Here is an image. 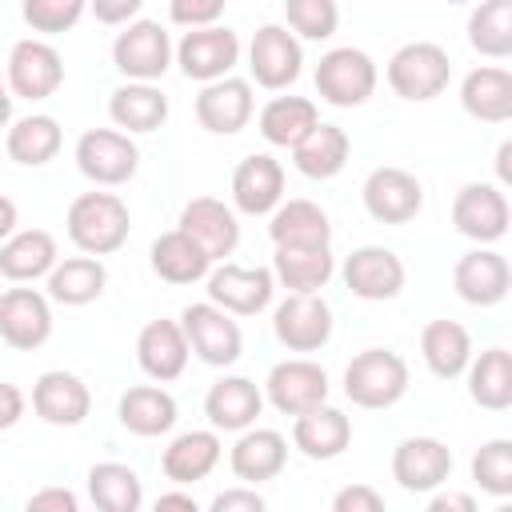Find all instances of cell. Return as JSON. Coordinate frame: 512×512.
Listing matches in <instances>:
<instances>
[{"label": "cell", "instance_id": "1", "mask_svg": "<svg viewBox=\"0 0 512 512\" xmlns=\"http://www.w3.org/2000/svg\"><path fill=\"white\" fill-rule=\"evenodd\" d=\"M64 228H68V240L80 252L112 256V252L124 248V240L132 232V216H128V204L116 192H80L68 204Z\"/></svg>", "mask_w": 512, "mask_h": 512}, {"label": "cell", "instance_id": "2", "mask_svg": "<svg viewBox=\"0 0 512 512\" xmlns=\"http://www.w3.org/2000/svg\"><path fill=\"white\" fill-rule=\"evenodd\" d=\"M408 392V364L392 348H364L344 368V396L356 408H392Z\"/></svg>", "mask_w": 512, "mask_h": 512}, {"label": "cell", "instance_id": "3", "mask_svg": "<svg viewBox=\"0 0 512 512\" xmlns=\"http://www.w3.org/2000/svg\"><path fill=\"white\" fill-rule=\"evenodd\" d=\"M384 76H388V88H392L400 100H420V104H424V100H436V96L448 88V80H452V60H448V52H444L440 44H432V40H412V44H404V48L392 52Z\"/></svg>", "mask_w": 512, "mask_h": 512}, {"label": "cell", "instance_id": "4", "mask_svg": "<svg viewBox=\"0 0 512 512\" xmlns=\"http://www.w3.org/2000/svg\"><path fill=\"white\" fill-rule=\"evenodd\" d=\"M316 92L332 108H360L376 92V60L364 48H332L316 64Z\"/></svg>", "mask_w": 512, "mask_h": 512}, {"label": "cell", "instance_id": "5", "mask_svg": "<svg viewBox=\"0 0 512 512\" xmlns=\"http://www.w3.org/2000/svg\"><path fill=\"white\" fill-rule=\"evenodd\" d=\"M180 328H184V340L192 348L196 360H204L208 368H228L240 360L244 352V332L240 324L232 320V312L216 308L212 300L204 304H188L180 312Z\"/></svg>", "mask_w": 512, "mask_h": 512}, {"label": "cell", "instance_id": "6", "mask_svg": "<svg viewBox=\"0 0 512 512\" xmlns=\"http://www.w3.org/2000/svg\"><path fill=\"white\" fill-rule=\"evenodd\" d=\"M332 308L320 292H288L272 312V332L288 352H320L332 340Z\"/></svg>", "mask_w": 512, "mask_h": 512}, {"label": "cell", "instance_id": "7", "mask_svg": "<svg viewBox=\"0 0 512 512\" xmlns=\"http://www.w3.org/2000/svg\"><path fill=\"white\" fill-rule=\"evenodd\" d=\"M136 164H140V148L128 140V132L88 128L76 140V168H80V176H88L100 188L128 184L136 176Z\"/></svg>", "mask_w": 512, "mask_h": 512}, {"label": "cell", "instance_id": "8", "mask_svg": "<svg viewBox=\"0 0 512 512\" xmlns=\"http://www.w3.org/2000/svg\"><path fill=\"white\" fill-rule=\"evenodd\" d=\"M112 64L128 80H160L172 64V40L156 20H128L112 40Z\"/></svg>", "mask_w": 512, "mask_h": 512}, {"label": "cell", "instance_id": "9", "mask_svg": "<svg viewBox=\"0 0 512 512\" xmlns=\"http://www.w3.org/2000/svg\"><path fill=\"white\" fill-rule=\"evenodd\" d=\"M172 56H176V64H180V72L188 80L208 84V80H220V76H228L236 68V60H240V36L232 28H220V24L188 28L180 36V44L172 48Z\"/></svg>", "mask_w": 512, "mask_h": 512}, {"label": "cell", "instance_id": "10", "mask_svg": "<svg viewBox=\"0 0 512 512\" xmlns=\"http://www.w3.org/2000/svg\"><path fill=\"white\" fill-rule=\"evenodd\" d=\"M8 92L20 100H48L64 84V60L48 40H16L4 68Z\"/></svg>", "mask_w": 512, "mask_h": 512}, {"label": "cell", "instance_id": "11", "mask_svg": "<svg viewBox=\"0 0 512 512\" xmlns=\"http://www.w3.org/2000/svg\"><path fill=\"white\" fill-rule=\"evenodd\" d=\"M328 372L316 364V360H304V356H292V360H280L272 364L268 380H264V396L276 412L284 416H300L316 404H328Z\"/></svg>", "mask_w": 512, "mask_h": 512}, {"label": "cell", "instance_id": "12", "mask_svg": "<svg viewBox=\"0 0 512 512\" xmlns=\"http://www.w3.org/2000/svg\"><path fill=\"white\" fill-rule=\"evenodd\" d=\"M360 196H364V208H368V216L376 224H408L424 208L420 180L408 168H396V164L372 168L364 188H360Z\"/></svg>", "mask_w": 512, "mask_h": 512}, {"label": "cell", "instance_id": "13", "mask_svg": "<svg viewBox=\"0 0 512 512\" xmlns=\"http://www.w3.org/2000/svg\"><path fill=\"white\" fill-rule=\"evenodd\" d=\"M300 68H304V48L284 24L256 28V36L248 44V72L260 88L280 92L300 76Z\"/></svg>", "mask_w": 512, "mask_h": 512}, {"label": "cell", "instance_id": "14", "mask_svg": "<svg viewBox=\"0 0 512 512\" xmlns=\"http://www.w3.org/2000/svg\"><path fill=\"white\" fill-rule=\"evenodd\" d=\"M208 300L232 316H256L272 304L276 276L272 268H240V264H220L208 268Z\"/></svg>", "mask_w": 512, "mask_h": 512}, {"label": "cell", "instance_id": "15", "mask_svg": "<svg viewBox=\"0 0 512 512\" xmlns=\"http://www.w3.org/2000/svg\"><path fill=\"white\" fill-rule=\"evenodd\" d=\"M452 476V448L436 436H408L392 448V480L404 492H436Z\"/></svg>", "mask_w": 512, "mask_h": 512}, {"label": "cell", "instance_id": "16", "mask_svg": "<svg viewBox=\"0 0 512 512\" xmlns=\"http://www.w3.org/2000/svg\"><path fill=\"white\" fill-rule=\"evenodd\" d=\"M52 336V304L36 288H8L0 296V340L16 352H36Z\"/></svg>", "mask_w": 512, "mask_h": 512}, {"label": "cell", "instance_id": "17", "mask_svg": "<svg viewBox=\"0 0 512 512\" xmlns=\"http://www.w3.org/2000/svg\"><path fill=\"white\" fill-rule=\"evenodd\" d=\"M252 112H256V96H252V84L240 76L208 80L196 96V120L212 136H236L240 128H248Z\"/></svg>", "mask_w": 512, "mask_h": 512}, {"label": "cell", "instance_id": "18", "mask_svg": "<svg viewBox=\"0 0 512 512\" xmlns=\"http://www.w3.org/2000/svg\"><path fill=\"white\" fill-rule=\"evenodd\" d=\"M508 196L500 184H464L452 200V224L476 244H496L508 232Z\"/></svg>", "mask_w": 512, "mask_h": 512}, {"label": "cell", "instance_id": "19", "mask_svg": "<svg viewBox=\"0 0 512 512\" xmlns=\"http://www.w3.org/2000/svg\"><path fill=\"white\" fill-rule=\"evenodd\" d=\"M32 412L52 428H76L92 412V392L76 372L52 368L40 372L32 384Z\"/></svg>", "mask_w": 512, "mask_h": 512}, {"label": "cell", "instance_id": "20", "mask_svg": "<svg viewBox=\"0 0 512 512\" xmlns=\"http://www.w3.org/2000/svg\"><path fill=\"white\" fill-rule=\"evenodd\" d=\"M452 288H456V296H460L464 304H472V308H492V304H500V300L508 296V288H512V268H508V260H504L500 252H492V248H472V252H464V256L456 260V268H452Z\"/></svg>", "mask_w": 512, "mask_h": 512}, {"label": "cell", "instance_id": "21", "mask_svg": "<svg viewBox=\"0 0 512 512\" xmlns=\"http://www.w3.org/2000/svg\"><path fill=\"white\" fill-rule=\"evenodd\" d=\"M344 284L360 300H392L404 288V260L384 244H364L344 260Z\"/></svg>", "mask_w": 512, "mask_h": 512}, {"label": "cell", "instance_id": "22", "mask_svg": "<svg viewBox=\"0 0 512 512\" xmlns=\"http://www.w3.org/2000/svg\"><path fill=\"white\" fill-rule=\"evenodd\" d=\"M284 200V168L268 152H252L232 172V204L244 216H268Z\"/></svg>", "mask_w": 512, "mask_h": 512}, {"label": "cell", "instance_id": "23", "mask_svg": "<svg viewBox=\"0 0 512 512\" xmlns=\"http://www.w3.org/2000/svg\"><path fill=\"white\" fill-rule=\"evenodd\" d=\"M180 232H188L212 260H224L236 252L240 244V224H236V212L216 200V196H196L184 204L180 212Z\"/></svg>", "mask_w": 512, "mask_h": 512}, {"label": "cell", "instance_id": "24", "mask_svg": "<svg viewBox=\"0 0 512 512\" xmlns=\"http://www.w3.org/2000/svg\"><path fill=\"white\" fill-rule=\"evenodd\" d=\"M188 356H192V348H188V340H184L180 320H164V316H160V320H148V324L140 328V336H136V364H140L152 380H160V384L184 376Z\"/></svg>", "mask_w": 512, "mask_h": 512}, {"label": "cell", "instance_id": "25", "mask_svg": "<svg viewBox=\"0 0 512 512\" xmlns=\"http://www.w3.org/2000/svg\"><path fill=\"white\" fill-rule=\"evenodd\" d=\"M232 476L240 484H264L276 480L288 464V440L276 428H244L228 452Z\"/></svg>", "mask_w": 512, "mask_h": 512}, {"label": "cell", "instance_id": "26", "mask_svg": "<svg viewBox=\"0 0 512 512\" xmlns=\"http://www.w3.org/2000/svg\"><path fill=\"white\" fill-rule=\"evenodd\" d=\"M264 392L248 376H220L204 396V416L216 432H244L256 424Z\"/></svg>", "mask_w": 512, "mask_h": 512}, {"label": "cell", "instance_id": "27", "mask_svg": "<svg viewBox=\"0 0 512 512\" xmlns=\"http://www.w3.org/2000/svg\"><path fill=\"white\" fill-rule=\"evenodd\" d=\"M292 444L308 460H336L352 444V420L340 408L316 404L292 420Z\"/></svg>", "mask_w": 512, "mask_h": 512}, {"label": "cell", "instance_id": "28", "mask_svg": "<svg viewBox=\"0 0 512 512\" xmlns=\"http://www.w3.org/2000/svg\"><path fill=\"white\" fill-rule=\"evenodd\" d=\"M224 448H220V436L216 428H192V432H180L164 456H160V472L172 480V484H196L204 476H212V468L220 464Z\"/></svg>", "mask_w": 512, "mask_h": 512}, {"label": "cell", "instance_id": "29", "mask_svg": "<svg viewBox=\"0 0 512 512\" xmlns=\"http://www.w3.org/2000/svg\"><path fill=\"white\" fill-rule=\"evenodd\" d=\"M460 104L472 120H484V124L512 120V72L500 64L472 68L460 84Z\"/></svg>", "mask_w": 512, "mask_h": 512}, {"label": "cell", "instance_id": "30", "mask_svg": "<svg viewBox=\"0 0 512 512\" xmlns=\"http://www.w3.org/2000/svg\"><path fill=\"white\" fill-rule=\"evenodd\" d=\"M108 116L124 132H156L168 120V96L152 80H128L108 96Z\"/></svg>", "mask_w": 512, "mask_h": 512}, {"label": "cell", "instance_id": "31", "mask_svg": "<svg viewBox=\"0 0 512 512\" xmlns=\"http://www.w3.org/2000/svg\"><path fill=\"white\" fill-rule=\"evenodd\" d=\"M348 156H352L348 132H344L340 124H324V120L292 148V164H296V172L308 176V180H332L336 172H344Z\"/></svg>", "mask_w": 512, "mask_h": 512}, {"label": "cell", "instance_id": "32", "mask_svg": "<svg viewBox=\"0 0 512 512\" xmlns=\"http://www.w3.org/2000/svg\"><path fill=\"white\" fill-rule=\"evenodd\" d=\"M336 272L332 248L328 244H296V248H276L272 256V276L288 292H320Z\"/></svg>", "mask_w": 512, "mask_h": 512}, {"label": "cell", "instance_id": "33", "mask_svg": "<svg viewBox=\"0 0 512 512\" xmlns=\"http://www.w3.org/2000/svg\"><path fill=\"white\" fill-rule=\"evenodd\" d=\"M108 284V268L100 264V256H68L56 260L48 272V300L64 304V308H84L92 300H100Z\"/></svg>", "mask_w": 512, "mask_h": 512}, {"label": "cell", "instance_id": "34", "mask_svg": "<svg viewBox=\"0 0 512 512\" xmlns=\"http://www.w3.org/2000/svg\"><path fill=\"white\" fill-rule=\"evenodd\" d=\"M420 356L432 376L456 380V376H464V368L472 360V336L456 320H428L420 332Z\"/></svg>", "mask_w": 512, "mask_h": 512}, {"label": "cell", "instance_id": "35", "mask_svg": "<svg viewBox=\"0 0 512 512\" xmlns=\"http://www.w3.org/2000/svg\"><path fill=\"white\" fill-rule=\"evenodd\" d=\"M316 124L320 112L308 96H272L256 116V128L272 148H296Z\"/></svg>", "mask_w": 512, "mask_h": 512}, {"label": "cell", "instance_id": "36", "mask_svg": "<svg viewBox=\"0 0 512 512\" xmlns=\"http://www.w3.org/2000/svg\"><path fill=\"white\" fill-rule=\"evenodd\" d=\"M268 236L276 248H296V244H332V224L328 212L312 200H280L268 220Z\"/></svg>", "mask_w": 512, "mask_h": 512}, {"label": "cell", "instance_id": "37", "mask_svg": "<svg viewBox=\"0 0 512 512\" xmlns=\"http://www.w3.org/2000/svg\"><path fill=\"white\" fill-rule=\"evenodd\" d=\"M208 268H212V256L188 232L172 228V232H160L152 240V272L160 280H168V284H196V280L208 276Z\"/></svg>", "mask_w": 512, "mask_h": 512}, {"label": "cell", "instance_id": "38", "mask_svg": "<svg viewBox=\"0 0 512 512\" xmlns=\"http://www.w3.org/2000/svg\"><path fill=\"white\" fill-rule=\"evenodd\" d=\"M116 416L132 436H164L176 424V400L156 384H136L120 396Z\"/></svg>", "mask_w": 512, "mask_h": 512}, {"label": "cell", "instance_id": "39", "mask_svg": "<svg viewBox=\"0 0 512 512\" xmlns=\"http://www.w3.org/2000/svg\"><path fill=\"white\" fill-rule=\"evenodd\" d=\"M52 264H56V240H52V232H44V228L12 232V236L0 244V276H8V280H16V284L48 276Z\"/></svg>", "mask_w": 512, "mask_h": 512}, {"label": "cell", "instance_id": "40", "mask_svg": "<svg viewBox=\"0 0 512 512\" xmlns=\"http://www.w3.org/2000/svg\"><path fill=\"white\" fill-rule=\"evenodd\" d=\"M468 396L488 408L504 412L512 404V352L508 348H484L476 360H468Z\"/></svg>", "mask_w": 512, "mask_h": 512}, {"label": "cell", "instance_id": "41", "mask_svg": "<svg viewBox=\"0 0 512 512\" xmlns=\"http://www.w3.org/2000/svg\"><path fill=\"white\" fill-rule=\"evenodd\" d=\"M88 496L100 512H136L144 504L140 476L120 460H104L88 468Z\"/></svg>", "mask_w": 512, "mask_h": 512}, {"label": "cell", "instance_id": "42", "mask_svg": "<svg viewBox=\"0 0 512 512\" xmlns=\"http://www.w3.org/2000/svg\"><path fill=\"white\" fill-rule=\"evenodd\" d=\"M60 124L52 120V116H44V112H32V116H24V120H16L12 128H8V140H4V148H8V156L16 160V164H24V168H40V164H48L56 152H60Z\"/></svg>", "mask_w": 512, "mask_h": 512}, {"label": "cell", "instance_id": "43", "mask_svg": "<svg viewBox=\"0 0 512 512\" xmlns=\"http://www.w3.org/2000/svg\"><path fill=\"white\" fill-rule=\"evenodd\" d=\"M468 44L488 60L512 56V0H480L468 16Z\"/></svg>", "mask_w": 512, "mask_h": 512}, {"label": "cell", "instance_id": "44", "mask_svg": "<svg viewBox=\"0 0 512 512\" xmlns=\"http://www.w3.org/2000/svg\"><path fill=\"white\" fill-rule=\"evenodd\" d=\"M472 480L496 500L512 496V440H484L472 456Z\"/></svg>", "mask_w": 512, "mask_h": 512}, {"label": "cell", "instance_id": "45", "mask_svg": "<svg viewBox=\"0 0 512 512\" xmlns=\"http://www.w3.org/2000/svg\"><path fill=\"white\" fill-rule=\"evenodd\" d=\"M284 20H288L292 36L328 40V36H336L340 8H336V0H284Z\"/></svg>", "mask_w": 512, "mask_h": 512}, {"label": "cell", "instance_id": "46", "mask_svg": "<svg viewBox=\"0 0 512 512\" xmlns=\"http://www.w3.org/2000/svg\"><path fill=\"white\" fill-rule=\"evenodd\" d=\"M88 0H24L20 4V16L32 32H44V36H60L68 32L80 16H84Z\"/></svg>", "mask_w": 512, "mask_h": 512}, {"label": "cell", "instance_id": "47", "mask_svg": "<svg viewBox=\"0 0 512 512\" xmlns=\"http://www.w3.org/2000/svg\"><path fill=\"white\" fill-rule=\"evenodd\" d=\"M228 0H168V16L180 28H208L224 16Z\"/></svg>", "mask_w": 512, "mask_h": 512}, {"label": "cell", "instance_id": "48", "mask_svg": "<svg viewBox=\"0 0 512 512\" xmlns=\"http://www.w3.org/2000/svg\"><path fill=\"white\" fill-rule=\"evenodd\" d=\"M332 512H384V496L368 484H348L332 496Z\"/></svg>", "mask_w": 512, "mask_h": 512}, {"label": "cell", "instance_id": "49", "mask_svg": "<svg viewBox=\"0 0 512 512\" xmlns=\"http://www.w3.org/2000/svg\"><path fill=\"white\" fill-rule=\"evenodd\" d=\"M208 508L212 512H264V496L256 492V484L252 488H224L212 496Z\"/></svg>", "mask_w": 512, "mask_h": 512}, {"label": "cell", "instance_id": "50", "mask_svg": "<svg viewBox=\"0 0 512 512\" xmlns=\"http://www.w3.org/2000/svg\"><path fill=\"white\" fill-rule=\"evenodd\" d=\"M80 500L68 488H40L28 496V512H76Z\"/></svg>", "mask_w": 512, "mask_h": 512}, {"label": "cell", "instance_id": "51", "mask_svg": "<svg viewBox=\"0 0 512 512\" xmlns=\"http://www.w3.org/2000/svg\"><path fill=\"white\" fill-rule=\"evenodd\" d=\"M88 8L100 24H128L144 8V0H88Z\"/></svg>", "mask_w": 512, "mask_h": 512}, {"label": "cell", "instance_id": "52", "mask_svg": "<svg viewBox=\"0 0 512 512\" xmlns=\"http://www.w3.org/2000/svg\"><path fill=\"white\" fill-rule=\"evenodd\" d=\"M24 416V392L8 380H0V432H8L12 424H20Z\"/></svg>", "mask_w": 512, "mask_h": 512}, {"label": "cell", "instance_id": "53", "mask_svg": "<svg viewBox=\"0 0 512 512\" xmlns=\"http://www.w3.org/2000/svg\"><path fill=\"white\" fill-rule=\"evenodd\" d=\"M428 512H476V500L468 492H436L428 500Z\"/></svg>", "mask_w": 512, "mask_h": 512}, {"label": "cell", "instance_id": "54", "mask_svg": "<svg viewBox=\"0 0 512 512\" xmlns=\"http://www.w3.org/2000/svg\"><path fill=\"white\" fill-rule=\"evenodd\" d=\"M160 508H184V512H196V496H192V492H160L156 512H160Z\"/></svg>", "mask_w": 512, "mask_h": 512}, {"label": "cell", "instance_id": "55", "mask_svg": "<svg viewBox=\"0 0 512 512\" xmlns=\"http://www.w3.org/2000/svg\"><path fill=\"white\" fill-rule=\"evenodd\" d=\"M16 232V204L8 196H0V244Z\"/></svg>", "mask_w": 512, "mask_h": 512}, {"label": "cell", "instance_id": "56", "mask_svg": "<svg viewBox=\"0 0 512 512\" xmlns=\"http://www.w3.org/2000/svg\"><path fill=\"white\" fill-rule=\"evenodd\" d=\"M512 140H504L500 148H496V176H500V184H512Z\"/></svg>", "mask_w": 512, "mask_h": 512}, {"label": "cell", "instance_id": "57", "mask_svg": "<svg viewBox=\"0 0 512 512\" xmlns=\"http://www.w3.org/2000/svg\"><path fill=\"white\" fill-rule=\"evenodd\" d=\"M12 120V92H8V80L0 76V128Z\"/></svg>", "mask_w": 512, "mask_h": 512}, {"label": "cell", "instance_id": "58", "mask_svg": "<svg viewBox=\"0 0 512 512\" xmlns=\"http://www.w3.org/2000/svg\"><path fill=\"white\" fill-rule=\"evenodd\" d=\"M444 4H472V0H444Z\"/></svg>", "mask_w": 512, "mask_h": 512}]
</instances>
